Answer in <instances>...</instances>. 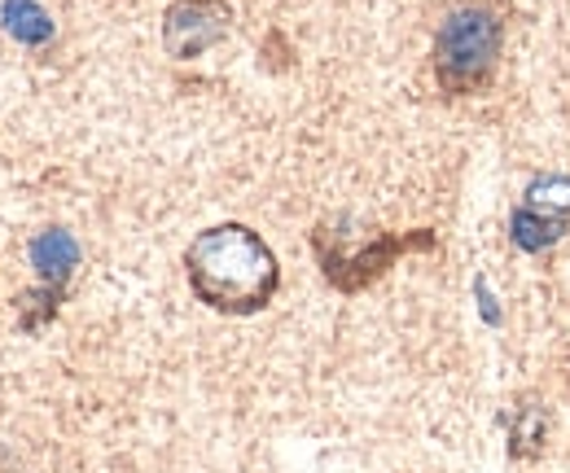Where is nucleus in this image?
I'll use <instances>...</instances> for the list:
<instances>
[{"label": "nucleus", "mask_w": 570, "mask_h": 473, "mask_svg": "<svg viewBox=\"0 0 570 473\" xmlns=\"http://www.w3.org/2000/svg\"><path fill=\"white\" fill-rule=\"evenodd\" d=\"M504 53V18L488 0H456L434 31V79L448 97L492 88Z\"/></svg>", "instance_id": "2"}, {"label": "nucleus", "mask_w": 570, "mask_h": 473, "mask_svg": "<svg viewBox=\"0 0 570 473\" xmlns=\"http://www.w3.org/2000/svg\"><path fill=\"white\" fill-rule=\"evenodd\" d=\"M549 443V416L535 400H522L513 407V421H509V456L513 461H535Z\"/></svg>", "instance_id": "8"}, {"label": "nucleus", "mask_w": 570, "mask_h": 473, "mask_svg": "<svg viewBox=\"0 0 570 473\" xmlns=\"http://www.w3.org/2000/svg\"><path fill=\"white\" fill-rule=\"evenodd\" d=\"M233 31L228 0H171L163 13V49L176 62H194Z\"/></svg>", "instance_id": "3"}, {"label": "nucleus", "mask_w": 570, "mask_h": 473, "mask_svg": "<svg viewBox=\"0 0 570 473\" xmlns=\"http://www.w3.org/2000/svg\"><path fill=\"white\" fill-rule=\"evenodd\" d=\"M562 233H567V219H558V215H540V210H531V206H518V210L509 215V237H513V246L527 250V255H540V250L558 246Z\"/></svg>", "instance_id": "7"}, {"label": "nucleus", "mask_w": 570, "mask_h": 473, "mask_svg": "<svg viewBox=\"0 0 570 473\" xmlns=\"http://www.w3.org/2000/svg\"><path fill=\"white\" fill-rule=\"evenodd\" d=\"M0 22H4V31L18 40V45H27V49H40V45H49L53 40V18H49V9L40 4V0H0Z\"/></svg>", "instance_id": "6"}, {"label": "nucleus", "mask_w": 570, "mask_h": 473, "mask_svg": "<svg viewBox=\"0 0 570 473\" xmlns=\"http://www.w3.org/2000/svg\"><path fill=\"white\" fill-rule=\"evenodd\" d=\"M474 289H479V303H483V321H488V325H500L497 298H492V289H488V280H483V276H479V285H474Z\"/></svg>", "instance_id": "10"}, {"label": "nucleus", "mask_w": 570, "mask_h": 473, "mask_svg": "<svg viewBox=\"0 0 570 473\" xmlns=\"http://www.w3.org/2000/svg\"><path fill=\"white\" fill-rule=\"evenodd\" d=\"M434 246V237L430 233H417V237H386V233H373V237H364L360 246H343V237H338V246L330 250V246H316V255H321V264H325V276L338 285V289H360V285H368L373 276H382V272L395 264V255H404V250H430Z\"/></svg>", "instance_id": "4"}, {"label": "nucleus", "mask_w": 570, "mask_h": 473, "mask_svg": "<svg viewBox=\"0 0 570 473\" xmlns=\"http://www.w3.org/2000/svg\"><path fill=\"white\" fill-rule=\"evenodd\" d=\"M31 268L49 285V294H62V285L79 268V242L67 228H45L31 237Z\"/></svg>", "instance_id": "5"}, {"label": "nucleus", "mask_w": 570, "mask_h": 473, "mask_svg": "<svg viewBox=\"0 0 570 473\" xmlns=\"http://www.w3.org/2000/svg\"><path fill=\"white\" fill-rule=\"evenodd\" d=\"M185 276L198 303L219 316H255L282 289V264L273 246L246 224H215L185 250Z\"/></svg>", "instance_id": "1"}, {"label": "nucleus", "mask_w": 570, "mask_h": 473, "mask_svg": "<svg viewBox=\"0 0 570 473\" xmlns=\"http://www.w3.org/2000/svg\"><path fill=\"white\" fill-rule=\"evenodd\" d=\"M522 206H531V210H540V215H558V219H567L570 176H535V180L527 185V194H522Z\"/></svg>", "instance_id": "9"}, {"label": "nucleus", "mask_w": 570, "mask_h": 473, "mask_svg": "<svg viewBox=\"0 0 570 473\" xmlns=\"http://www.w3.org/2000/svg\"><path fill=\"white\" fill-rule=\"evenodd\" d=\"M567 395H570V351H567Z\"/></svg>", "instance_id": "11"}]
</instances>
